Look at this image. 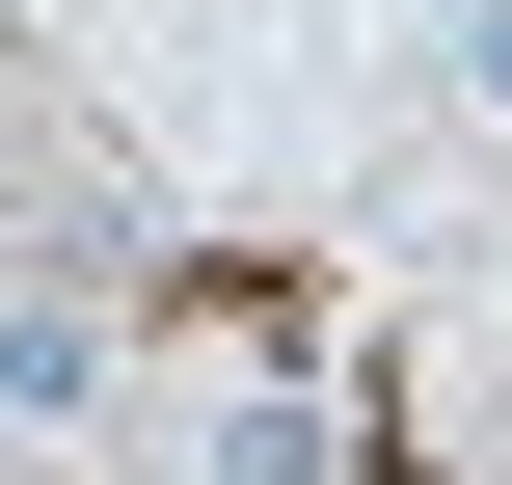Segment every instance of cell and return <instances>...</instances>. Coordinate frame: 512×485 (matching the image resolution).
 Returning a JSON list of instances; mask_svg holds the SVG:
<instances>
[{
	"mask_svg": "<svg viewBox=\"0 0 512 485\" xmlns=\"http://www.w3.org/2000/svg\"><path fill=\"white\" fill-rule=\"evenodd\" d=\"M81 405H108V297L27 270V297H0V432H81Z\"/></svg>",
	"mask_w": 512,
	"mask_h": 485,
	"instance_id": "obj_1",
	"label": "cell"
},
{
	"mask_svg": "<svg viewBox=\"0 0 512 485\" xmlns=\"http://www.w3.org/2000/svg\"><path fill=\"white\" fill-rule=\"evenodd\" d=\"M189 485H324V378H216L189 405Z\"/></svg>",
	"mask_w": 512,
	"mask_h": 485,
	"instance_id": "obj_2",
	"label": "cell"
},
{
	"mask_svg": "<svg viewBox=\"0 0 512 485\" xmlns=\"http://www.w3.org/2000/svg\"><path fill=\"white\" fill-rule=\"evenodd\" d=\"M459 81H486V108H512V0H459Z\"/></svg>",
	"mask_w": 512,
	"mask_h": 485,
	"instance_id": "obj_3",
	"label": "cell"
}]
</instances>
